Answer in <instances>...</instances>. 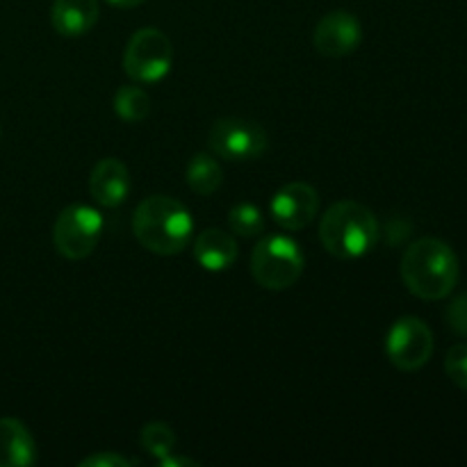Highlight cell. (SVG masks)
<instances>
[{
    "instance_id": "cell-1",
    "label": "cell",
    "mask_w": 467,
    "mask_h": 467,
    "mask_svg": "<svg viewBox=\"0 0 467 467\" xmlns=\"http://www.w3.org/2000/svg\"><path fill=\"white\" fill-rule=\"evenodd\" d=\"M459 276L461 267L454 249L438 237L413 242L401 258V281L418 299H445L456 287Z\"/></svg>"
},
{
    "instance_id": "cell-2",
    "label": "cell",
    "mask_w": 467,
    "mask_h": 467,
    "mask_svg": "<svg viewBox=\"0 0 467 467\" xmlns=\"http://www.w3.org/2000/svg\"><path fill=\"white\" fill-rule=\"evenodd\" d=\"M132 231L137 242L150 254L176 255L192 242L194 219L178 199L153 194L137 205Z\"/></svg>"
},
{
    "instance_id": "cell-3",
    "label": "cell",
    "mask_w": 467,
    "mask_h": 467,
    "mask_svg": "<svg viewBox=\"0 0 467 467\" xmlns=\"http://www.w3.org/2000/svg\"><path fill=\"white\" fill-rule=\"evenodd\" d=\"M324 249L340 260L368 255L379 242V222L368 205L358 201H340L324 213L319 223Z\"/></svg>"
},
{
    "instance_id": "cell-4",
    "label": "cell",
    "mask_w": 467,
    "mask_h": 467,
    "mask_svg": "<svg viewBox=\"0 0 467 467\" xmlns=\"http://www.w3.org/2000/svg\"><path fill=\"white\" fill-rule=\"evenodd\" d=\"M306 267L299 244L287 235H267L251 254V276L265 290L281 292L295 285Z\"/></svg>"
},
{
    "instance_id": "cell-5",
    "label": "cell",
    "mask_w": 467,
    "mask_h": 467,
    "mask_svg": "<svg viewBox=\"0 0 467 467\" xmlns=\"http://www.w3.org/2000/svg\"><path fill=\"white\" fill-rule=\"evenodd\" d=\"M173 64V46L158 27H141L130 36L123 53V71L132 82L153 85L167 78Z\"/></svg>"
},
{
    "instance_id": "cell-6",
    "label": "cell",
    "mask_w": 467,
    "mask_h": 467,
    "mask_svg": "<svg viewBox=\"0 0 467 467\" xmlns=\"http://www.w3.org/2000/svg\"><path fill=\"white\" fill-rule=\"evenodd\" d=\"M100 235H103V214L91 205L73 203L57 214L53 244L64 258L82 260L94 254Z\"/></svg>"
},
{
    "instance_id": "cell-7",
    "label": "cell",
    "mask_w": 467,
    "mask_h": 467,
    "mask_svg": "<svg viewBox=\"0 0 467 467\" xmlns=\"http://www.w3.org/2000/svg\"><path fill=\"white\" fill-rule=\"evenodd\" d=\"M208 146L217 158L249 162L267 150L269 137L258 121L244 117H223L210 128Z\"/></svg>"
},
{
    "instance_id": "cell-8",
    "label": "cell",
    "mask_w": 467,
    "mask_h": 467,
    "mask_svg": "<svg viewBox=\"0 0 467 467\" xmlns=\"http://www.w3.org/2000/svg\"><path fill=\"white\" fill-rule=\"evenodd\" d=\"M433 333L420 317H400L386 337V356L401 372H418L431 360Z\"/></svg>"
},
{
    "instance_id": "cell-9",
    "label": "cell",
    "mask_w": 467,
    "mask_h": 467,
    "mask_svg": "<svg viewBox=\"0 0 467 467\" xmlns=\"http://www.w3.org/2000/svg\"><path fill=\"white\" fill-rule=\"evenodd\" d=\"M319 213V194L308 182H287L269 203V214L283 231H301L310 226Z\"/></svg>"
},
{
    "instance_id": "cell-10",
    "label": "cell",
    "mask_w": 467,
    "mask_h": 467,
    "mask_svg": "<svg viewBox=\"0 0 467 467\" xmlns=\"http://www.w3.org/2000/svg\"><path fill=\"white\" fill-rule=\"evenodd\" d=\"M363 41V26L358 18L347 9H333L319 18L313 32V44L319 55L331 59L347 57L354 53Z\"/></svg>"
},
{
    "instance_id": "cell-11",
    "label": "cell",
    "mask_w": 467,
    "mask_h": 467,
    "mask_svg": "<svg viewBox=\"0 0 467 467\" xmlns=\"http://www.w3.org/2000/svg\"><path fill=\"white\" fill-rule=\"evenodd\" d=\"M89 194L100 208H119L130 194V171L119 158H103L89 173Z\"/></svg>"
},
{
    "instance_id": "cell-12",
    "label": "cell",
    "mask_w": 467,
    "mask_h": 467,
    "mask_svg": "<svg viewBox=\"0 0 467 467\" xmlns=\"http://www.w3.org/2000/svg\"><path fill=\"white\" fill-rule=\"evenodd\" d=\"M99 0H55L50 7V23L62 36H82L99 23Z\"/></svg>"
},
{
    "instance_id": "cell-13",
    "label": "cell",
    "mask_w": 467,
    "mask_h": 467,
    "mask_svg": "<svg viewBox=\"0 0 467 467\" xmlns=\"http://www.w3.org/2000/svg\"><path fill=\"white\" fill-rule=\"evenodd\" d=\"M36 463V442L30 429L16 418H0V467Z\"/></svg>"
},
{
    "instance_id": "cell-14",
    "label": "cell",
    "mask_w": 467,
    "mask_h": 467,
    "mask_svg": "<svg viewBox=\"0 0 467 467\" xmlns=\"http://www.w3.org/2000/svg\"><path fill=\"white\" fill-rule=\"evenodd\" d=\"M194 258L205 272H226L237 260V242L222 228H205L194 240Z\"/></svg>"
},
{
    "instance_id": "cell-15",
    "label": "cell",
    "mask_w": 467,
    "mask_h": 467,
    "mask_svg": "<svg viewBox=\"0 0 467 467\" xmlns=\"http://www.w3.org/2000/svg\"><path fill=\"white\" fill-rule=\"evenodd\" d=\"M223 169L214 153H196L187 164V185L201 196H210L222 187Z\"/></svg>"
},
{
    "instance_id": "cell-16",
    "label": "cell",
    "mask_w": 467,
    "mask_h": 467,
    "mask_svg": "<svg viewBox=\"0 0 467 467\" xmlns=\"http://www.w3.org/2000/svg\"><path fill=\"white\" fill-rule=\"evenodd\" d=\"M114 112L126 123H141L150 112V99L141 87L123 85L114 96Z\"/></svg>"
},
{
    "instance_id": "cell-17",
    "label": "cell",
    "mask_w": 467,
    "mask_h": 467,
    "mask_svg": "<svg viewBox=\"0 0 467 467\" xmlns=\"http://www.w3.org/2000/svg\"><path fill=\"white\" fill-rule=\"evenodd\" d=\"M176 442H178L176 433H173V429L164 422H149L140 431L141 450L158 461L164 459V456L173 454Z\"/></svg>"
},
{
    "instance_id": "cell-18",
    "label": "cell",
    "mask_w": 467,
    "mask_h": 467,
    "mask_svg": "<svg viewBox=\"0 0 467 467\" xmlns=\"http://www.w3.org/2000/svg\"><path fill=\"white\" fill-rule=\"evenodd\" d=\"M228 226H231L233 235L237 237H258L265 231V217L260 213L258 205L254 203H237L228 213Z\"/></svg>"
},
{
    "instance_id": "cell-19",
    "label": "cell",
    "mask_w": 467,
    "mask_h": 467,
    "mask_svg": "<svg viewBox=\"0 0 467 467\" xmlns=\"http://www.w3.org/2000/svg\"><path fill=\"white\" fill-rule=\"evenodd\" d=\"M445 372L461 390L467 392V345L461 342V345H454L450 351H447L445 358Z\"/></svg>"
},
{
    "instance_id": "cell-20",
    "label": "cell",
    "mask_w": 467,
    "mask_h": 467,
    "mask_svg": "<svg viewBox=\"0 0 467 467\" xmlns=\"http://www.w3.org/2000/svg\"><path fill=\"white\" fill-rule=\"evenodd\" d=\"M447 324L456 336L467 337V292L465 295L456 296L447 308Z\"/></svg>"
},
{
    "instance_id": "cell-21",
    "label": "cell",
    "mask_w": 467,
    "mask_h": 467,
    "mask_svg": "<svg viewBox=\"0 0 467 467\" xmlns=\"http://www.w3.org/2000/svg\"><path fill=\"white\" fill-rule=\"evenodd\" d=\"M137 465L135 459H126V456L117 454V451H96V454L87 456L80 461V467H132Z\"/></svg>"
},
{
    "instance_id": "cell-22",
    "label": "cell",
    "mask_w": 467,
    "mask_h": 467,
    "mask_svg": "<svg viewBox=\"0 0 467 467\" xmlns=\"http://www.w3.org/2000/svg\"><path fill=\"white\" fill-rule=\"evenodd\" d=\"M160 465L162 467H199L194 459H185V456H164V459H160Z\"/></svg>"
},
{
    "instance_id": "cell-23",
    "label": "cell",
    "mask_w": 467,
    "mask_h": 467,
    "mask_svg": "<svg viewBox=\"0 0 467 467\" xmlns=\"http://www.w3.org/2000/svg\"><path fill=\"white\" fill-rule=\"evenodd\" d=\"M109 5H114V7H121V9H132V7H140L141 3H146V0H108Z\"/></svg>"
}]
</instances>
